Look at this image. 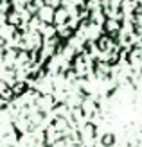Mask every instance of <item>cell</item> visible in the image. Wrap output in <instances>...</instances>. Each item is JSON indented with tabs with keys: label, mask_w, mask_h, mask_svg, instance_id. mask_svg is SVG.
Here are the masks:
<instances>
[{
	"label": "cell",
	"mask_w": 142,
	"mask_h": 147,
	"mask_svg": "<svg viewBox=\"0 0 142 147\" xmlns=\"http://www.w3.org/2000/svg\"><path fill=\"white\" fill-rule=\"evenodd\" d=\"M90 0H0V108L22 95L86 18Z\"/></svg>",
	"instance_id": "6da1fadb"
}]
</instances>
